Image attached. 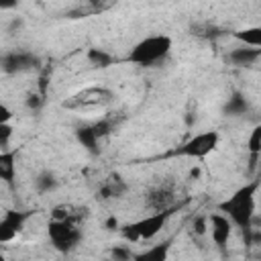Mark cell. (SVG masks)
Wrapping results in <instances>:
<instances>
[{"instance_id": "obj_1", "label": "cell", "mask_w": 261, "mask_h": 261, "mask_svg": "<svg viewBox=\"0 0 261 261\" xmlns=\"http://www.w3.org/2000/svg\"><path fill=\"white\" fill-rule=\"evenodd\" d=\"M257 190H259V179L249 181V184L241 186L239 190H234L224 202L218 204V212H222L232 222V226H237L245 234L251 232V224H253V216H255Z\"/></svg>"}, {"instance_id": "obj_2", "label": "cell", "mask_w": 261, "mask_h": 261, "mask_svg": "<svg viewBox=\"0 0 261 261\" xmlns=\"http://www.w3.org/2000/svg\"><path fill=\"white\" fill-rule=\"evenodd\" d=\"M171 45H173V41L169 35H151V37L141 39L137 45H133L126 59L135 65L147 67V65L161 61L163 57H167V53L171 51Z\"/></svg>"}, {"instance_id": "obj_3", "label": "cell", "mask_w": 261, "mask_h": 261, "mask_svg": "<svg viewBox=\"0 0 261 261\" xmlns=\"http://www.w3.org/2000/svg\"><path fill=\"white\" fill-rule=\"evenodd\" d=\"M173 214V208H165V210H157L141 220H135V222H128L120 228V234L124 241H130V243H137V241H151L155 239L163 226L167 224V220L171 218Z\"/></svg>"}, {"instance_id": "obj_4", "label": "cell", "mask_w": 261, "mask_h": 261, "mask_svg": "<svg viewBox=\"0 0 261 261\" xmlns=\"http://www.w3.org/2000/svg\"><path fill=\"white\" fill-rule=\"evenodd\" d=\"M47 234H49L51 245L61 253L75 249L77 243L82 241V230L77 228V224L71 218H63V220L51 218L47 224Z\"/></svg>"}, {"instance_id": "obj_5", "label": "cell", "mask_w": 261, "mask_h": 261, "mask_svg": "<svg viewBox=\"0 0 261 261\" xmlns=\"http://www.w3.org/2000/svg\"><path fill=\"white\" fill-rule=\"evenodd\" d=\"M218 141H220V135L216 130H204V133H198V135L190 137L186 143H181L175 153L179 157L204 159L206 155H210L218 147Z\"/></svg>"}, {"instance_id": "obj_6", "label": "cell", "mask_w": 261, "mask_h": 261, "mask_svg": "<svg viewBox=\"0 0 261 261\" xmlns=\"http://www.w3.org/2000/svg\"><path fill=\"white\" fill-rule=\"evenodd\" d=\"M29 212H18V210H8L4 212L2 220H0V241L8 243L12 241L24 226V222L29 220Z\"/></svg>"}, {"instance_id": "obj_7", "label": "cell", "mask_w": 261, "mask_h": 261, "mask_svg": "<svg viewBox=\"0 0 261 261\" xmlns=\"http://www.w3.org/2000/svg\"><path fill=\"white\" fill-rule=\"evenodd\" d=\"M208 228H210V237H212L214 245L224 249L230 241V234H232V222L222 212H214L208 218Z\"/></svg>"}, {"instance_id": "obj_8", "label": "cell", "mask_w": 261, "mask_h": 261, "mask_svg": "<svg viewBox=\"0 0 261 261\" xmlns=\"http://www.w3.org/2000/svg\"><path fill=\"white\" fill-rule=\"evenodd\" d=\"M35 63H37V59H35L31 53H24V51H12V53H6V55L2 57V69H4L6 73L31 69Z\"/></svg>"}, {"instance_id": "obj_9", "label": "cell", "mask_w": 261, "mask_h": 261, "mask_svg": "<svg viewBox=\"0 0 261 261\" xmlns=\"http://www.w3.org/2000/svg\"><path fill=\"white\" fill-rule=\"evenodd\" d=\"M261 59V49H253V47H237L228 53V61L234 67H251Z\"/></svg>"}, {"instance_id": "obj_10", "label": "cell", "mask_w": 261, "mask_h": 261, "mask_svg": "<svg viewBox=\"0 0 261 261\" xmlns=\"http://www.w3.org/2000/svg\"><path fill=\"white\" fill-rule=\"evenodd\" d=\"M171 245H173V239H165V241H161L157 245H151L149 249L137 253L133 257V261H167Z\"/></svg>"}, {"instance_id": "obj_11", "label": "cell", "mask_w": 261, "mask_h": 261, "mask_svg": "<svg viewBox=\"0 0 261 261\" xmlns=\"http://www.w3.org/2000/svg\"><path fill=\"white\" fill-rule=\"evenodd\" d=\"M75 137L82 143V147H86L90 153H98L100 151V133L96 130V126H80L75 128Z\"/></svg>"}, {"instance_id": "obj_12", "label": "cell", "mask_w": 261, "mask_h": 261, "mask_svg": "<svg viewBox=\"0 0 261 261\" xmlns=\"http://www.w3.org/2000/svg\"><path fill=\"white\" fill-rule=\"evenodd\" d=\"M232 37L245 45V47H253V49H261V24L255 27H245L232 33Z\"/></svg>"}, {"instance_id": "obj_13", "label": "cell", "mask_w": 261, "mask_h": 261, "mask_svg": "<svg viewBox=\"0 0 261 261\" xmlns=\"http://www.w3.org/2000/svg\"><path fill=\"white\" fill-rule=\"evenodd\" d=\"M14 157H16L14 151H2V153H0V177H2L6 184H10V181L14 179V175H16Z\"/></svg>"}, {"instance_id": "obj_14", "label": "cell", "mask_w": 261, "mask_h": 261, "mask_svg": "<svg viewBox=\"0 0 261 261\" xmlns=\"http://www.w3.org/2000/svg\"><path fill=\"white\" fill-rule=\"evenodd\" d=\"M88 61H90L94 67H100V69H104V67H110V65H114V63H116V57H114L112 53L104 51V49L92 47V49L88 51Z\"/></svg>"}, {"instance_id": "obj_15", "label": "cell", "mask_w": 261, "mask_h": 261, "mask_svg": "<svg viewBox=\"0 0 261 261\" xmlns=\"http://www.w3.org/2000/svg\"><path fill=\"white\" fill-rule=\"evenodd\" d=\"M247 108H249V104H247V100H245V96H243V94H232V96L228 98L226 106H224L226 114H230V116L245 114V112H247Z\"/></svg>"}, {"instance_id": "obj_16", "label": "cell", "mask_w": 261, "mask_h": 261, "mask_svg": "<svg viewBox=\"0 0 261 261\" xmlns=\"http://www.w3.org/2000/svg\"><path fill=\"white\" fill-rule=\"evenodd\" d=\"M55 186H57V179H55V175L49 173V171H43V173L37 175V179H35V188H37L41 194H47V192L55 190Z\"/></svg>"}, {"instance_id": "obj_17", "label": "cell", "mask_w": 261, "mask_h": 261, "mask_svg": "<svg viewBox=\"0 0 261 261\" xmlns=\"http://www.w3.org/2000/svg\"><path fill=\"white\" fill-rule=\"evenodd\" d=\"M247 149H249V153H251L253 157L261 155V124L251 130L249 141H247Z\"/></svg>"}, {"instance_id": "obj_18", "label": "cell", "mask_w": 261, "mask_h": 261, "mask_svg": "<svg viewBox=\"0 0 261 261\" xmlns=\"http://www.w3.org/2000/svg\"><path fill=\"white\" fill-rule=\"evenodd\" d=\"M110 255H112V261H133L135 257V253H130V249L124 245H114Z\"/></svg>"}, {"instance_id": "obj_19", "label": "cell", "mask_w": 261, "mask_h": 261, "mask_svg": "<svg viewBox=\"0 0 261 261\" xmlns=\"http://www.w3.org/2000/svg\"><path fill=\"white\" fill-rule=\"evenodd\" d=\"M10 135H12L10 122L0 124V147H2V151H8V139H10Z\"/></svg>"}, {"instance_id": "obj_20", "label": "cell", "mask_w": 261, "mask_h": 261, "mask_svg": "<svg viewBox=\"0 0 261 261\" xmlns=\"http://www.w3.org/2000/svg\"><path fill=\"white\" fill-rule=\"evenodd\" d=\"M10 118H12V110L6 104H0V124L10 122Z\"/></svg>"}, {"instance_id": "obj_21", "label": "cell", "mask_w": 261, "mask_h": 261, "mask_svg": "<svg viewBox=\"0 0 261 261\" xmlns=\"http://www.w3.org/2000/svg\"><path fill=\"white\" fill-rule=\"evenodd\" d=\"M194 228H196V230H198V232L202 234V232H206V228H208V226L204 224V220H198V222L194 220Z\"/></svg>"}, {"instance_id": "obj_22", "label": "cell", "mask_w": 261, "mask_h": 261, "mask_svg": "<svg viewBox=\"0 0 261 261\" xmlns=\"http://www.w3.org/2000/svg\"><path fill=\"white\" fill-rule=\"evenodd\" d=\"M106 226H108V228L112 230V228H116V226H118V220H116V218H108V222H106Z\"/></svg>"}, {"instance_id": "obj_23", "label": "cell", "mask_w": 261, "mask_h": 261, "mask_svg": "<svg viewBox=\"0 0 261 261\" xmlns=\"http://www.w3.org/2000/svg\"><path fill=\"white\" fill-rule=\"evenodd\" d=\"M77 261H92V259H77Z\"/></svg>"}]
</instances>
